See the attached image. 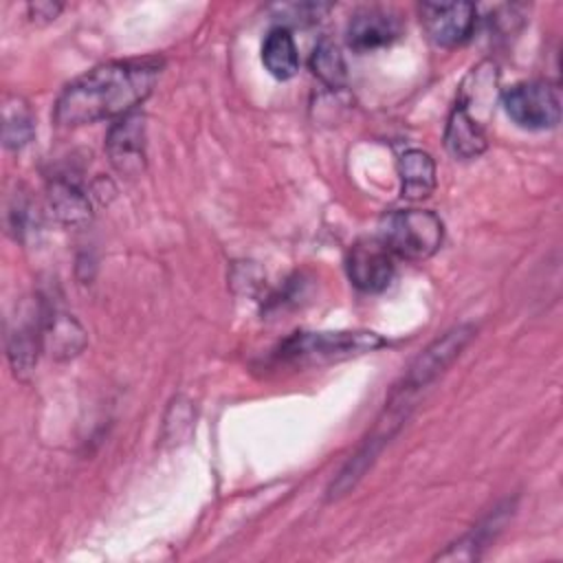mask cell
Instances as JSON below:
<instances>
[{"label":"cell","mask_w":563,"mask_h":563,"mask_svg":"<svg viewBox=\"0 0 563 563\" xmlns=\"http://www.w3.org/2000/svg\"><path fill=\"white\" fill-rule=\"evenodd\" d=\"M163 62L156 57L119 59L73 79L55 101V123L64 128L121 119L150 97Z\"/></svg>","instance_id":"obj_1"},{"label":"cell","mask_w":563,"mask_h":563,"mask_svg":"<svg viewBox=\"0 0 563 563\" xmlns=\"http://www.w3.org/2000/svg\"><path fill=\"white\" fill-rule=\"evenodd\" d=\"M385 339L374 332H295L273 350V361L290 367H319L374 352Z\"/></svg>","instance_id":"obj_2"},{"label":"cell","mask_w":563,"mask_h":563,"mask_svg":"<svg viewBox=\"0 0 563 563\" xmlns=\"http://www.w3.org/2000/svg\"><path fill=\"white\" fill-rule=\"evenodd\" d=\"M378 240L391 255L422 262L438 253L444 240L442 220L427 209H398L380 218Z\"/></svg>","instance_id":"obj_3"},{"label":"cell","mask_w":563,"mask_h":563,"mask_svg":"<svg viewBox=\"0 0 563 563\" xmlns=\"http://www.w3.org/2000/svg\"><path fill=\"white\" fill-rule=\"evenodd\" d=\"M501 106L523 130H550L561 121V92L548 81H521L506 88Z\"/></svg>","instance_id":"obj_4"},{"label":"cell","mask_w":563,"mask_h":563,"mask_svg":"<svg viewBox=\"0 0 563 563\" xmlns=\"http://www.w3.org/2000/svg\"><path fill=\"white\" fill-rule=\"evenodd\" d=\"M418 11L424 33L435 46H460L475 31L477 9L471 2H424Z\"/></svg>","instance_id":"obj_5"},{"label":"cell","mask_w":563,"mask_h":563,"mask_svg":"<svg viewBox=\"0 0 563 563\" xmlns=\"http://www.w3.org/2000/svg\"><path fill=\"white\" fill-rule=\"evenodd\" d=\"M345 271L352 286L361 292H383L396 275V264L391 251L376 238L361 240L350 249Z\"/></svg>","instance_id":"obj_6"},{"label":"cell","mask_w":563,"mask_h":563,"mask_svg":"<svg viewBox=\"0 0 563 563\" xmlns=\"http://www.w3.org/2000/svg\"><path fill=\"white\" fill-rule=\"evenodd\" d=\"M475 328L473 325H457L449 330L444 336L435 339L407 369L402 376V387L418 391L424 385H429L433 378H438L466 347V343L473 339Z\"/></svg>","instance_id":"obj_7"},{"label":"cell","mask_w":563,"mask_h":563,"mask_svg":"<svg viewBox=\"0 0 563 563\" xmlns=\"http://www.w3.org/2000/svg\"><path fill=\"white\" fill-rule=\"evenodd\" d=\"M106 152L119 174L139 176L145 169V117L130 112L117 119L106 136Z\"/></svg>","instance_id":"obj_8"},{"label":"cell","mask_w":563,"mask_h":563,"mask_svg":"<svg viewBox=\"0 0 563 563\" xmlns=\"http://www.w3.org/2000/svg\"><path fill=\"white\" fill-rule=\"evenodd\" d=\"M402 33L400 15L389 7H363L347 24V44L358 53H372L389 46Z\"/></svg>","instance_id":"obj_9"},{"label":"cell","mask_w":563,"mask_h":563,"mask_svg":"<svg viewBox=\"0 0 563 563\" xmlns=\"http://www.w3.org/2000/svg\"><path fill=\"white\" fill-rule=\"evenodd\" d=\"M486 145L488 139L482 123L462 103H455L444 130L446 152L457 161H471L484 154Z\"/></svg>","instance_id":"obj_10"},{"label":"cell","mask_w":563,"mask_h":563,"mask_svg":"<svg viewBox=\"0 0 563 563\" xmlns=\"http://www.w3.org/2000/svg\"><path fill=\"white\" fill-rule=\"evenodd\" d=\"M400 196L407 200H422L435 189V163L422 150H407L398 158Z\"/></svg>","instance_id":"obj_11"},{"label":"cell","mask_w":563,"mask_h":563,"mask_svg":"<svg viewBox=\"0 0 563 563\" xmlns=\"http://www.w3.org/2000/svg\"><path fill=\"white\" fill-rule=\"evenodd\" d=\"M262 62L275 79H290L299 70V53L295 40L286 26L268 31L262 44Z\"/></svg>","instance_id":"obj_12"},{"label":"cell","mask_w":563,"mask_h":563,"mask_svg":"<svg viewBox=\"0 0 563 563\" xmlns=\"http://www.w3.org/2000/svg\"><path fill=\"white\" fill-rule=\"evenodd\" d=\"M2 141L4 147L9 150H20L24 147L35 132V121H33V112L29 108V103L18 97L11 95L4 99L2 106Z\"/></svg>","instance_id":"obj_13"},{"label":"cell","mask_w":563,"mask_h":563,"mask_svg":"<svg viewBox=\"0 0 563 563\" xmlns=\"http://www.w3.org/2000/svg\"><path fill=\"white\" fill-rule=\"evenodd\" d=\"M42 341L48 345L51 354L59 358H68L77 354L86 343L84 330L68 314H51L44 328Z\"/></svg>","instance_id":"obj_14"},{"label":"cell","mask_w":563,"mask_h":563,"mask_svg":"<svg viewBox=\"0 0 563 563\" xmlns=\"http://www.w3.org/2000/svg\"><path fill=\"white\" fill-rule=\"evenodd\" d=\"M48 202L53 213L62 222H79L86 220L90 213L88 198L81 194V189L68 180H55L48 189Z\"/></svg>","instance_id":"obj_15"},{"label":"cell","mask_w":563,"mask_h":563,"mask_svg":"<svg viewBox=\"0 0 563 563\" xmlns=\"http://www.w3.org/2000/svg\"><path fill=\"white\" fill-rule=\"evenodd\" d=\"M310 68L330 88H341L347 79L345 59H343L339 46L325 37L319 40V44L314 46L312 57H310Z\"/></svg>","instance_id":"obj_16"},{"label":"cell","mask_w":563,"mask_h":563,"mask_svg":"<svg viewBox=\"0 0 563 563\" xmlns=\"http://www.w3.org/2000/svg\"><path fill=\"white\" fill-rule=\"evenodd\" d=\"M42 334L35 332V323H22L9 336V358L15 374H26L33 369L37 358V341Z\"/></svg>","instance_id":"obj_17"},{"label":"cell","mask_w":563,"mask_h":563,"mask_svg":"<svg viewBox=\"0 0 563 563\" xmlns=\"http://www.w3.org/2000/svg\"><path fill=\"white\" fill-rule=\"evenodd\" d=\"M29 11H31L35 22H51L62 11V7L53 4V2H35V4L29 7Z\"/></svg>","instance_id":"obj_18"}]
</instances>
